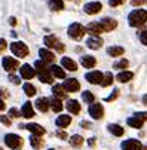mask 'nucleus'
<instances>
[{
	"mask_svg": "<svg viewBox=\"0 0 147 150\" xmlns=\"http://www.w3.org/2000/svg\"><path fill=\"white\" fill-rule=\"evenodd\" d=\"M143 103H144V104H147V95H144V97H143Z\"/></svg>",
	"mask_w": 147,
	"mask_h": 150,
	"instance_id": "nucleus-55",
	"label": "nucleus"
},
{
	"mask_svg": "<svg viewBox=\"0 0 147 150\" xmlns=\"http://www.w3.org/2000/svg\"><path fill=\"white\" fill-rule=\"evenodd\" d=\"M21 116L25 117V119H30L34 116V110H33V104L30 101L24 103L23 104V109H21Z\"/></svg>",
	"mask_w": 147,
	"mask_h": 150,
	"instance_id": "nucleus-14",
	"label": "nucleus"
},
{
	"mask_svg": "<svg viewBox=\"0 0 147 150\" xmlns=\"http://www.w3.org/2000/svg\"><path fill=\"white\" fill-rule=\"evenodd\" d=\"M123 52H125V49L122 46H110V48H107V54L110 57H120V55H123Z\"/></svg>",
	"mask_w": 147,
	"mask_h": 150,
	"instance_id": "nucleus-32",
	"label": "nucleus"
},
{
	"mask_svg": "<svg viewBox=\"0 0 147 150\" xmlns=\"http://www.w3.org/2000/svg\"><path fill=\"white\" fill-rule=\"evenodd\" d=\"M88 110H89V115L92 116V119H95V120H98L104 116V107L100 103H92Z\"/></svg>",
	"mask_w": 147,
	"mask_h": 150,
	"instance_id": "nucleus-5",
	"label": "nucleus"
},
{
	"mask_svg": "<svg viewBox=\"0 0 147 150\" xmlns=\"http://www.w3.org/2000/svg\"><path fill=\"white\" fill-rule=\"evenodd\" d=\"M61 64H62V67L67 69V70H70V71H76V70H77V64H76L71 58H69V57L62 58V59H61Z\"/></svg>",
	"mask_w": 147,
	"mask_h": 150,
	"instance_id": "nucleus-20",
	"label": "nucleus"
},
{
	"mask_svg": "<svg viewBox=\"0 0 147 150\" xmlns=\"http://www.w3.org/2000/svg\"><path fill=\"white\" fill-rule=\"evenodd\" d=\"M86 45H88V48H91V49H100V48L102 46V39H101V37H94V36H91V37L86 40Z\"/></svg>",
	"mask_w": 147,
	"mask_h": 150,
	"instance_id": "nucleus-18",
	"label": "nucleus"
},
{
	"mask_svg": "<svg viewBox=\"0 0 147 150\" xmlns=\"http://www.w3.org/2000/svg\"><path fill=\"white\" fill-rule=\"evenodd\" d=\"M49 104H51V109H52L55 113H59V112L62 110V103H61V100L57 98V97L49 98Z\"/></svg>",
	"mask_w": 147,
	"mask_h": 150,
	"instance_id": "nucleus-25",
	"label": "nucleus"
},
{
	"mask_svg": "<svg viewBox=\"0 0 147 150\" xmlns=\"http://www.w3.org/2000/svg\"><path fill=\"white\" fill-rule=\"evenodd\" d=\"M134 77V73L132 71H119L117 73V76H116V79L120 82V83H127V82H129L131 79Z\"/></svg>",
	"mask_w": 147,
	"mask_h": 150,
	"instance_id": "nucleus-24",
	"label": "nucleus"
},
{
	"mask_svg": "<svg viewBox=\"0 0 147 150\" xmlns=\"http://www.w3.org/2000/svg\"><path fill=\"white\" fill-rule=\"evenodd\" d=\"M39 79H40V82H43V83H52L54 82V76H52L51 70H45V71L39 73Z\"/></svg>",
	"mask_w": 147,
	"mask_h": 150,
	"instance_id": "nucleus-27",
	"label": "nucleus"
},
{
	"mask_svg": "<svg viewBox=\"0 0 147 150\" xmlns=\"http://www.w3.org/2000/svg\"><path fill=\"white\" fill-rule=\"evenodd\" d=\"M112 83H113V74H112L110 71H107L106 74H104V77H102L101 86H102V88H107V86H110Z\"/></svg>",
	"mask_w": 147,
	"mask_h": 150,
	"instance_id": "nucleus-34",
	"label": "nucleus"
},
{
	"mask_svg": "<svg viewBox=\"0 0 147 150\" xmlns=\"http://www.w3.org/2000/svg\"><path fill=\"white\" fill-rule=\"evenodd\" d=\"M100 25L102 27L104 31H112L117 27V21L113 18H102V19H100Z\"/></svg>",
	"mask_w": 147,
	"mask_h": 150,
	"instance_id": "nucleus-11",
	"label": "nucleus"
},
{
	"mask_svg": "<svg viewBox=\"0 0 147 150\" xmlns=\"http://www.w3.org/2000/svg\"><path fill=\"white\" fill-rule=\"evenodd\" d=\"M0 150H3V149H2V147H0Z\"/></svg>",
	"mask_w": 147,
	"mask_h": 150,
	"instance_id": "nucleus-57",
	"label": "nucleus"
},
{
	"mask_svg": "<svg viewBox=\"0 0 147 150\" xmlns=\"http://www.w3.org/2000/svg\"><path fill=\"white\" fill-rule=\"evenodd\" d=\"M101 9H102V5L100 2H89V3H86L85 6H83V11H85V13H88V15H95Z\"/></svg>",
	"mask_w": 147,
	"mask_h": 150,
	"instance_id": "nucleus-10",
	"label": "nucleus"
},
{
	"mask_svg": "<svg viewBox=\"0 0 147 150\" xmlns=\"http://www.w3.org/2000/svg\"><path fill=\"white\" fill-rule=\"evenodd\" d=\"M49 107H51V104H49V100H48V98L40 97V98L36 100V109H37V110H40V112L45 113V112L49 110Z\"/></svg>",
	"mask_w": 147,
	"mask_h": 150,
	"instance_id": "nucleus-15",
	"label": "nucleus"
},
{
	"mask_svg": "<svg viewBox=\"0 0 147 150\" xmlns=\"http://www.w3.org/2000/svg\"><path fill=\"white\" fill-rule=\"evenodd\" d=\"M107 128H109V131L113 135H116V137H122L123 135V128L120 125H117V123H110Z\"/></svg>",
	"mask_w": 147,
	"mask_h": 150,
	"instance_id": "nucleus-29",
	"label": "nucleus"
},
{
	"mask_svg": "<svg viewBox=\"0 0 147 150\" xmlns=\"http://www.w3.org/2000/svg\"><path fill=\"white\" fill-rule=\"evenodd\" d=\"M9 24H11L12 27H13V25H16V18H13V16H12V18H9Z\"/></svg>",
	"mask_w": 147,
	"mask_h": 150,
	"instance_id": "nucleus-51",
	"label": "nucleus"
},
{
	"mask_svg": "<svg viewBox=\"0 0 147 150\" xmlns=\"http://www.w3.org/2000/svg\"><path fill=\"white\" fill-rule=\"evenodd\" d=\"M128 66H129V61L123 58V59H119L117 62L113 64V69H116V70H123V69H127Z\"/></svg>",
	"mask_w": 147,
	"mask_h": 150,
	"instance_id": "nucleus-36",
	"label": "nucleus"
},
{
	"mask_svg": "<svg viewBox=\"0 0 147 150\" xmlns=\"http://www.w3.org/2000/svg\"><path fill=\"white\" fill-rule=\"evenodd\" d=\"M80 64L85 69H92V67H95L97 59L91 55H83V57H80Z\"/></svg>",
	"mask_w": 147,
	"mask_h": 150,
	"instance_id": "nucleus-17",
	"label": "nucleus"
},
{
	"mask_svg": "<svg viewBox=\"0 0 147 150\" xmlns=\"http://www.w3.org/2000/svg\"><path fill=\"white\" fill-rule=\"evenodd\" d=\"M0 122H2L3 125H6V126H9L12 122H11V117L9 116H5V115H0Z\"/></svg>",
	"mask_w": 147,
	"mask_h": 150,
	"instance_id": "nucleus-41",
	"label": "nucleus"
},
{
	"mask_svg": "<svg viewBox=\"0 0 147 150\" xmlns=\"http://www.w3.org/2000/svg\"><path fill=\"white\" fill-rule=\"evenodd\" d=\"M80 125H82V126H83V128H89V126H91V125H89V123H88V122H82V123H80Z\"/></svg>",
	"mask_w": 147,
	"mask_h": 150,
	"instance_id": "nucleus-54",
	"label": "nucleus"
},
{
	"mask_svg": "<svg viewBox=\"0 0 147 150\" xmlns=\"http://www.w3.org/2000/svg\"><path fill=\"white\" fill-rule=\"evenodd\" d=\"M5 143L9 149H19L23 146V138L16 134H6L5 135Z\"/></svg>",
	"mask_w": 147,
	"mask_h": 150,
	"instance_id": "nucleus-4",
	"label": "nucleus"
},
{
	"mask_svg": "<svg viewBox=\"0 0 147 150\" xmlns=\"http://www.w3.org/2000/svg\"><path fill=\"white\" fill-rule=\"evenodd\" d=\"M0 95H2V97H9V94H8V91H6V88H0Z\"/></svg>",
	"mask_w": 147,
	"mask_h": 150,
	"instance_id": "nucleus-49",
	"label": "nucleus"
},
{
	"mask_svg": "<svg viewBox=\"0 0 147 150\" xmlns=\"http://www.w3.org/2000/svg\"><path fill=\"white\" fill-rule=\"evenodd\" d=\"M30 144H31V147L33 149H42V146H43V140H42V137H39V135H33L31 138H30Z\"/></svg>",
	"mask_w": 147,
	"mask_h": 150,
	"instance_id": "nucleus-33",
	"label": "nucleus"
},
{
	"mask_svg": "<svg viewBox=\"0 0 147 150\" xmlns=\"http://www.w3.org/2000/svg\"><path fill=\"white\" fill-rule=\"evenodd\" d=\"M70 144L73 146V147H80L82 144H83V138L80 137V135H71V138H70Z\"/></svg>",
	"mask_w": 147,
	"mask_h": 150,
	"instance_id": "nucleus-39",
	"label": "nucleus"
},
{
	"mask_svg": "<svg viewBox=\"0 0 147 150\" xmlns=\"http://www.w3.org/2000/svg\"><path fill=\"white\" fill-rule=\"evenodd\" d=\"M19 128H25V129H28L30 132H33L34 135H39V137H42L46 131H45V128L43 126H40V125H37V123H27V125H21Z\"/></svg>",
	"mask_w": 147,
	"mask_h": 150,
	"instance_id": "nucleus-8",
	"label": "nucleus"
},
{
	"mask_svg": "<svg viewBox=\"0 0 147 150\" xmlns=\"http://www.w3.org/2000/svg\"><path fill=\"white\" fill-rule=\"evenodd\" d=\"M52 92H54V97L62 100V98H66L67 97V91L64 89V86L62 85H54L52 86Z\"/></svg>",
	"mask_w": 147,
	"mask_h": 150,
	"instance_id": "nucleus-21",
	"label": "nucleus"
},
{
	"mask_svg": "<svg viewBox=\"0 0 147 150\" xmlns=\"http://www.w3.org/2000/svg\"><path fill=\"white\" fill-rule=\"evenodd\" d=\"M34 70H36V73H37V74H39V73H42V71H45V70H48L46 62H43L42 59L36 61V62H34Z\"/></svg>",
	"mask_w": 147,
	"mask_h": 150,
	"instance_id": "nucleus-35",
	"label": "nucleus"
},
{
	"mask_svg": "<svg viewBox=\"0 0 147 150\" xmlns=\"http://www.w3.org/2000/svg\"><path fill=\"white\" fill-rule=\"evenodd\" d=\"M117 95H119V89H114V91H113V92H112L107 98H106V101H107V103H110V101L116 100V98H117Z\"/></svg>",
	"mask_w": 147,
	"mask_h": 150,
	"instance_id": "nucleus-40",
	"label": "nucleus"
},
{
	"mask_svg": "<svg viewBox=\"0 0 147 150\" xmlns=\"http://www.w3.org/2000/svg\"><path fill=\"white\" fill-rule=\"evenodd\" d=\"M67 33H69V36H70L71 39H74V40H80V39L83 37V34H85L86 31H85V27H83L82 24L74 23V24H71V25L69 27Z\"/></svg>",
	"mask_w": 147,
	"mask_h": 150,
	"instance_id": "nucleus-3",
	"label": "nucleus"
},
{
	"mask_svg": "<svg viewBox=\"0 0 147 150\" xmlns=\"http://www.w3.org/2000/svg\"><path fill=\"white\" fill-rule=\"evenodd\" d=\"M140 40H141V43H143V45H146V46H147V30H144V31L141 33Z\"/></svg>",
	"mask_w": 147,
	"mask_h": 150,
	"instance_id": "nucleus-44",
	"label": "nucleus"
},
{
	"mask_svg": "<svg viewBox=\"0 0 147 150\" xmlns=\"http://www.w3.org/2000/svg\"><path fill=\"white\" fill-rule=\"evenodd\" d=\"M88 144H89L91 147H94V146H95V138H89V140H88Z\"/></svg>",
	"mask_w": 147,
	"mask_h": 150,
	"instance_id": "nucleus-53",
	"label": "nucleus"
},
{
	"mask_svg": "<svg viewBox=\"0 0 147 150\" xmlns=\"http://www.w3.org/2000/svg\"><path fill=\"white\" fill-rule=\"evenodd\" d=\"M39 55H40V58H42L43 62H54V59H55V55L51 51H48V49H40Z\"/></svg>",
	"mask_w": 147,
	"mask_h": 150,
	"instance_id": "nucleus-23",
	"label": "nucleus"
},
{
	"mask_svg": "<svg viewBox=\"0 0 147 150\" xmlns=\"http://www.w3.org/2000/svg\"><path fill=\"white\" fill-rule=\"evenodd\" d=\"M102 77H104V74L101 73V71H89V73H86L85 74V79L89 82V83H92V85H101V82H102Z\"/></svg>",
	"mask_w": 147,
	"mask_h": 150,
	"instance_id": "nucleus-7",
	"label": "nucleus"
},
{
	"mask_svg": "<svg viewBox=\"0 0 147 150\" xmlns=\"http://www.w3.org/2000/svg\"><path fill=\"white\" fill-rule=\"evenodd\" d=\"M66 107H67V110H69L71 115H77V113H80V104H79L76 100H69L67 104H66Z\"/></svg>",
	"mask_w": 147,
	"mask_h": 150,
	"instance_id": "nucleus-22",
	"label": "nucleus"
},
{
	"mask_svg": "<svg viewBox=\"0 0 147 150\" xmlns=\"http://www.w3.org/2000/svg\"><path fill=\"white\" fill-rule=\"evenodd\" d=\"M143 3H146V0H131V5L132 6H140Z\"/></svg>",
	"mask_w": 147,
	"mask_h": 150,
	"instance_id": "nucleus-48",
	"label": "nucleus"
},
{
	"mask_svg": "<svg viewBox=\"0 0 147 150\" xmlns=\"http://www.w3.org/2000/svg\"><path fill=\"white\" fill-rule=\"evenodd\" d=\"M134 116H137V117H140V119H143V120H147V112H138V113H135Z\"/></svg>",
	"mask_w": 147,
	"mask_h": 150,
	"instance_id": "nucleus-45",
	"label": "nucleus"
},
{
	"mask_svg": "<svg viewBox=\"0 0 147 150\" xmlns=\"http://www.w3.org/2000/svg\"><path fill=\"white\" fill-rule=\"evenodd\" d=\"M5 109H6V104H5V101H3L2 98H0V112L5 110Z\"/></svg>",
	"mask_w": 147,
	"mask_h": 150,
	"instance_id": "nucleus-50",
	"label": "nucleus"
},
{
	"mask_svg": "<svg viewBox=\"0 0 147 150\" xmlns=\"http://www.w3.org/2000/svg\"><path fill=\"white\" fill-rule=\"evenodd\" d=\"M24 92L27 97H34L36 95V88L31 83H24Z\"/></svg>",
	"mask_w": 147,
	"mask_h": 150,
	"instance_id": "nucleus-38",
	"label": "nucleus"
},
{
	"mask_svg": "<svg viewBox=\"0 0 147 150\" xmlns=\"http://www.w3.org/2000/svg\"><path fill=\"white\" fill-rule=\"evenodd\" d=\"M82 98H83V101L88 103V104H92V103L95 101L94 94H92V92H89V91H83V92H82Z\"/></svg>",
	"mask_w": 147,
	"mask_h": 150,
	"instance_id": "nucleus-37",
	"label": "nucleus"
},
{
	"mask_svg": "<svg viewBox=\"0 0 147 150\" xmlns=\"http://www.w3.org/2000/svg\"><path fill=\"white\" fill-rule=\"evenodd\" d=\"M85 31L89 33V34L94 36V37H100V34H101L104 30H102V27L100 25V23H89V24L85 27Z\"/></svg>",
	"mask_w": 147,
	"mask_h": 150,
	"instance_id": "nucleus-12",
	"label": "nucleus"
},
{
	"mask_svg": "<svg viewBox=\"0 0 147 150\" xmlns=\"http://www.w3.org/2000/svg\"><path fill=\"white\" fill-rule=\"evenodd\" d=\"M19 71H21V76L24 79H33L36 76V70L31 66H28V64H24V66L19 69Z\"/></svg>",
	"mask_w": 147,
	"mask_h": 150,
	"instance_id": "nucleus-16",
	"label": "nucleus"
},
{
	"mask_svg": "<svg viewBox=\"0 0 147 150\" xmlns=\"http://www.w3.org/2000/svg\"><path fill=\"white\" fill-rule=\"evenodd\" d=\"M48 5L51 11H62L64 9V2L62 0H48Z\"/></svg>",
	"mask_w": 147,
	"mask_h": 150,
	"instance_id": "nucleus-26",
	"label": "nucleus"
},
{
	"mask_svg": "<svg viewBox=\"0 0 147 150\" xmlns=\"http://www.w3.org/2000/svg\"><path fill=\"white\" fill-rule=\"evenodd\" d=\"M49 70H51L52 76H55V77H58V79H66V71L62 70L59 66H52Z\"/></svg>",
	"mask_w": 147,
	"mask_h": 150,
	"instance_id": "nucleus-30",
	"label": "nucleus"
},
{
	"mask_svg": "<svg viewBox=\"0 0 147 150\" xmlns=\"http://www.w3.org/2000/svg\"><path fill=\"white\" fill-rule=\"evenodd\" d=\"M51 150H52V149H51Z\"/></svg>",
	"mask_w": 147,
	"mask_h": 150,
	"instance_id": "nucleus-59",
	"label": "nucleus"
},
{
	"mask_svg": "<svg viewBox=\"0 0 147 150\" xmlns=\"http://www.w3.org/2000/svg\"><path fill=\"white\" fill-rule=\"evenodd\" d=\"M11 51L15 57L18 58H24L28 55V48L27 45H24L23 42H12V45H11Z\"/></svg>",
	"mask_w": 147,
	"mask_h": 150,
	"instance_id": "nucleus-2",
	"label": "nucleus"
},
{
	"mask_svg": "<svg viewBox=\"0 0 147 150\" xmlns=\"http://www.w3.org/2000/svg\"><path fill=\"white\" fill-rule=\"evenodd\" d=\"M146 3H147V0H146Z\"/></svg>",
	"mask_w": 147,
	"mask_h": 150,
	"instance_id": "nucleus-58",
	"label": "nucleus"
},
{
	"mask_svg": "<svg viewBox=\"0 0 147 150\" xmlns=\"http://www.w3.org/2000/svg\"><path fill=\"white\" fill-rule=\"evenodd\" d=\"M2 64H3V69L6 70V71H15L18 67H19V62H18V59H15V58H12V57H5L3 58V61H2Z\"/></svg>",
	"mask_w": 147,
	"mask_h": 150,
	"instance_id": "nucleus-6",
	"label": "nucleus"
},
{
	"mask_svg": "<svg viewBox=\"0 0 147 150\" xmlns=\"http://www.w3.org/2000/svg\"><path fill=\"white\" fill-rule=\"evenodd\" d=\"M58 137H61V138L66 140V138H67V134H66L64 131H58Z\"/></svg>",
	"mask_w": 147,
	"mask_h": 150,
	"instance_id": "nucleus-52",
	"label": "nucleus"
},
{
	"mask_svg": "<svg viewBox=\"0 0 147 150\" xmlns=\"http://www.w3.org/2000/svg\"><path fill=\"white\" fill-rule=\"evenodd\" d=\"M128 23L131 27H140L147 23V11L144 9H135L128 15Z\"/></svg>",
	"mask_w": 147,
	"mask_h": 150,
	"instance_id": "nucleus-1",
	"label": "nucleus"
},
{
	"mask_svg": "<svg viewBox=\"0 0 147 150\" xmlns=\"http://www.w3.org/2000/svg\"><path fill=\"white\" fill-rule=\"evenodd\" d=\"M125 3V0H109V5L110 6H120V5H123Z\"/></svg>",
	"mask_w": 147,
	"mask_h": 150,
	"instance_id": "nucleus-42",
	"label": "nucleus"
},
{
	"mask_svg": "<svg viewBox=\"0 0 147 150\" xmlns=\"http://www.w3.org/2000/svg\"><path fill=\"white\" fill-rule=\"evenodd\" d=\"M62 86L67 92H77L80 89V83L77 79H67L64 83H62Z\"/></svg>",
	"mask_w": 147,
	"mask_h": 150,
	"instance_id": "nucleus-13",
	"label": "nucleus"
},
{
	"mask_svg": "<svg viewBox=\"0 0 147 150\" xmlns=\"http://www.w3.org/2000/svg\"><path fill=\"white\" fill-rule=\"evenodd\" d=\"M6 48H8L6 46V40L5 39H0V52H3Z\"/></svg>",
	"mask_w": 147,
	"mask_h": 150,
	"instance_id": "nucleus-47",
	"label": "nucleus"
},
{
	"mask_svg": "<svg viewBox=\"0 0 147 150\" xmlns=\"http://www.w3.org/2000/svg\"><path fill=\"white\" fill-rule=\"evenodd\" d=\"M58 43H59V42H58L57 36H54V34H49V36L45 37V45H46L48 48H57Z\"/></svg>",
	"mask_w": 147,
	"mask_h": 150,
	"instance_id": "nucleus-31",
	"label": "nucleus"
},
{
	"mask_svg": "<svg viewBox=\"0 0 147 150\" xmlns=\"http://www.w3.org/2000/svg\"><path fill=\"white\" fill-rule=\"evenodd\" d=\"M127 123H128L131 128H137V129H140V128H143L144 120L140 119V117H137V116H132V117H129V119L127 120Z\"/></svg>",
	"mask_w": 147,
	"mask_h": 150,
	"instance_id": "nucleus-28",
	"label": "nucleus"
},
{
	"mask_svg": "<svg viewBox=\"0 0 147 150\" xmlns=\"http://www.w3.org/2000/svg\"><path fill=\"white\" fill-rule=\"evenodd\" d=\"M9 80H11V82H13L15 85H19V83H21L19 77H18V76H13V74H11V76H9Z\"/></svg>",
	"mask_w": 147,
	"mask_h": 150,
	"instance_id": "nucleus-46",
	"label": "nucleus"
},
{
	"mask_svg": "<svg viewBox=\"0 0 147 150\" xmlns=\"http://www.w3.org/2000/svg\"><path fill=\"white\" fill-rule=\"evenodd\" d=\"M55 123H57V126H58V128H67V126L71 123V116L61 115V116H58V117H57Z\"/></svg>",
	"mask_w": 147,
	"mask_h": 150,
	"instance_id": "nucleus-19",
	"label": "nucleus"
},
{
	"mask_svg": "<svg viewBox=\"0 0 147 150\" xmlns=\"http://www.w3.org/2000/svg\"><path fill=\"white\" fill-rule=\"evenodd\" d=\"M143 149V144L140 140H127V141H123L122 143V150H141Z\"/></svg>",
	"mask_w": 147,
	"mask_h": 150,
	"instance_id": "nucleus-9",
	"label": "nucleus"
},
{
	"mask_svg": "<svg viewBox=\"0 0 147 150\" xmlns=\"http://www.w3.org/2000/svg\"><path fill=\"white\" fill-rule=\"evenodd\" d=\"M9 117H21V112H18L16 109H11L9 110Z\"/></svg>",
	"mask_w": 147,
	"mask_h": 150,
	"instance_id": "nucleus-43",
	"label": "nucleus"
},
{
	"mask_svg": "<svg viewBox=\"0 0 147 150\" xmlns=\"http://www.w3.org/2000/svg\"><path fill=\"white\" fill-rule=\"evenodd\" d=\"M143 150H147V146H144V147H143Z\"/></svg>",
	"mask_w": 147,
	"mask_h": 150,
	"instance_id": "nucleus-56",
	"label": "nucleus"
}]
</instances>
